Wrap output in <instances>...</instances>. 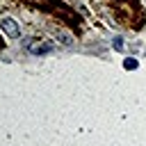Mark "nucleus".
<instances>
[{"instance_id":"f257e3e1","label":"nucleus","mask_w":146,"mask_h":146,"mask_svg":"<svg viewBox=\"0 0 146 146\" xmlns=\"http://www.w3.org/2000/svg\"><path fill=\"white\" fill-rule=\"evenodd\" d=\"M110 5H112L114 16L123 25H128L132 30H139L144 25L146 14H144V7L139 5V0H110Z\"/></svg>"},{"instance_id":"f03ea898","label":"nucleus","mask_w":146,"mask_h":146,"mask_svg":"<svg viewBox=\"0 0 146 146\" xmlns=\"http://www.w3.org/2000/svg\"><path fill=\"white\" fill-rule=\"evenodd\" d=\"M34 5H36V7H41V9H46V11H52V14L57 11V14H59L66 23H71V25H73V23H78V16H75L66 5H62V2H57V0H39V2H34Z\"/></svg>"},{"instance_id":"7ed1b4c3","label":"nucleus","mask_w":146,"mask_h":146,"mask_svg":"<svg viewBox=\"0 0 146 146\" xmlns=\"http://www.w3.org/2000/svg\"><path fill=\"white\" fill-rule=\"evenodd\" d=\"M0 27H2L5 34L11 36V39H18V36H21V27H18V23H16L14 18H2V21H0Z\"/></svg>"},{"instance_id":"20e7f679","label":"nucleus","mask_w":146,"mask_h":146,"mask_svg":"<svg viewBox=\"0 0 146 146\" xmlns=\"http://www.w3.org/2000/svg\"><path fill=\"white\" fill-rule=\"evenodd\" d=\"M50 50H52V43H34V46H30V52L32 55H46Z\"/></svg>"},{"instance_id":"39448f33","label":"nucleus","mask_w":146,"mask_h":146,"mask_svg":"<svg viewBox=\"0 0 146 146\" xmlns=\"http://www.w3.org/2000/svg\"><path fill=\"white\" fill-rule=\"evenodd\" d=\"M123 66L132 71V68H137V59H132V57H125V59H123Z\"/></svg>"},{"instance_id":"423d86ee","label":"nucleus","mask_w":146,"mask_h":146,"mask_svg":"<svg viewBox=\"0 0 146 146\" xmlns=\"http://www.w3.org/2000/svg\"><path fill=\"white\" fill-rule=\"evenodd\" d=\"M59 41H62L64 46H73V39H71L68 34H64V32H59Z\"/></svg>"},{"instance_id":"0eeeda50","label":"nucleus","mask_w":146,"mask_h":146,"mask_svg":"<svg viewBox=\"0 0 146 146\" xmlns=\"http://www.w3.org/2000/svg\"><path fill=\"white\" fill-rule=\"evenodd\" d=\"M114 48H116V50H121V48H123V39H121V36H116V39H114Z\"/></svg>"}]
</instances>
